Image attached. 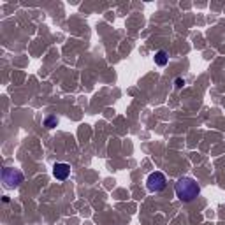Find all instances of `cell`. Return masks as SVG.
<instances>
[{
    "instance_id": "3957f363",
    "label": "cell",
    "mask_w": 225,
    "mask_h": 225,
    "mask_svg": "<svg viewBox=\"0 0 225 225\" xmlns=\"http://www.w3.org/2000/svg\"><path fill=\"white\" fill-rule=\"evenodd\" d=\"M165 187H167V178H165V174L160 172V171H155V172H151V174L146 178V188H148L151 193L162 192Z\"/></svg>"
},
{
    "instance_id": "8992f818",
    "label": "cell",
    "mask_w": 225,
    "mask_h": 225,
    "mask_svg": "<svg viewBox=\"0 0 225 225\" xmlns=\"http://www.w3.org/2000/svg\"><path fill=\"white\" fill-rule=\"evenodd\" d=\"M56 123H58V120H56L55 116H48V118L44 120V125L48 127V128H53V127H56Z\"/></svg>"
},
{
    "instance_id": "5b68a950",
    "label": "cell",
    "mask_w": 225,
    "mask_h": 225,
    "mask_svg": "<svg viewBox=\"0 0 225 225\" xmlns=\"http://www.w3.org/2000/svg\"><path fill=\"white\" fill-rule=\"evenodd\" d=\"M167 62H169V56H167V53H165L164 50H160L155 53V63L160 67H165L167 65Z\"/></svg>"
},
{
    "instance_id": "7a4b0ae2",
    "label": "cell",
    "mask_w": 225,
    "mask_h": 225,
    "mask_svg": "<svg viewBox=\"0 0 225 225\" xmlns=\"http://www.w3.org/2000/svg\"><path fill=\"white\" fill-rule=\"evenodd\" d=\"M25 180V176L19 169H12V167H6L2 171V181L7 188H16L19 187Z\"/></svg>"
},
{
    "instance_id": "277c9868",
    "label": "cell",
    "mask_w": 225,
    "mask_h": 225,
    "mask_svg": "<svg viewBox=\"0 0 225 225\" xmlns=\"http://www.w3.org/2000/svg\"><path fill=\"white\" fill-rule=\"evenodd\" d=\"M69 174H71V165L69 164H63V162L55 164V167H53V176H55L56 180L63 181V180L69 178Z\"/></svg>"
},
{
    "instance_id": "52a82bcc",
    "label": "cell",
    "mask_w": 225,
    "mask_h": 225,
    "mask_svg": "<svg viewBox=\"0 0 225 225\" xmlns=\"http://www.w3.org/2000/svg\"><path fill=\"white\" fill-rule=\"evenodd\" d=\"M183 84H185V79H183V77H176V81H174V86H176V88H181Z\"/></svg>"
},
{
    "instance_id": "6da1fadb",
    "label": "cell",
    "mask_w": 225,
    "mask_h": 225,
    "mask_svg": "<svg viewBox=\"0 0 225 225\" xmlns=\"http://www.w3.org/2000/svg\"><path fill=\"white\" fill-rule=\"evenodd\" d=\"M174 192H176V197L180 199L181 202H192L195 197H199L201 193V187L197 185V181L193 178H180L174 185Z\"/></svg>"
}]
</instances>
